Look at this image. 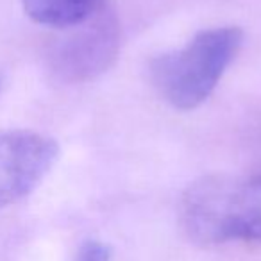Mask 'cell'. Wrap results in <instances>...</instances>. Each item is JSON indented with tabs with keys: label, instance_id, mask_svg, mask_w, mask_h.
Returning a JSON list of instances; mask_svg holds the SVG:
<instances>
[{
	"label": "cell",
	"instance_id": "277c9868",
	"mask_svg": "<svg viewBox=\"0 0 261 261\" xmlns=\"http://www.w3.org/2000/svg\"><path fill=\"white\" fill-rule=\"evenodd\" d=\"M59 158L56 140L34 130H0V207L27 197Z\"/></svg>",
	"mask_w": 261,
	"mask_h": 261
},
{
	"label": "cell",
	"instance_id": "7a4b0ae2",
	"mask_svg": "<svg viewBox=\"0 0 261 261\" xmlns=\"http://www.w3.org/2000/svg\"><path fill=\"white\" fill-rule=\"evenodd\" d=\"M261 202L254 179L211 174L190 182L181 197V225L192 242L204 247L240 240L249 215Z\"/></svg>",
	"mask_w": 261,
	"mask_h": 261
},
{
	"label": "cell",
	"instance_id": "8992f818",
	"mask_svg": "<svg viewBox=\"0 0 261 261\" xmlns=\"http://www.w3.org/2000/svg\"><path fill=\"white\" fill-rule=\"evenodd\" d=\"M75 261H111V249L106 243L91 240L79 249Z\"/></svg>",
	"mask_w": 261,
	"mask_h": 261
},
{
	"label": "cell",
	"instance_id": "6da1fadb",
	"mask_svg": "<svg viewBox=\"0 0 261 261\" xmlns=\"http://www.w3.org/2000/svg\"><path fill=\"white\" fill-rule=\"evenodd\" d=\"M243 43L238 27H213L197 33L182 48L152 61L160 95L179 111H192L210 98Z\"/></svg>",
	"mask_w": 261,
	"mask_h": 261
},
{
	"label": "cell",
	"instance_id": "52a82bcc",
	"mask_svg": "<svg viewBox=\"0 0 261 261\" xmlns=\"http://www.w3.org/2000/svg\"><path fill=\"white\" fill-rule=\"evenodd\" d=\"M240 240H242V242L261 243V202L254 207L250 217L247 218L245 225H243V229H242Z\"/></svg>",
	"mask_w": 261,
	"mask_h": 261
},
{
	"label": "cell",
	"instance_id": "5b68a950",
	"mask_svg": "<svg viewBox=\"0 0 261 261\" xmlns=\"http://www.w3.org/2000/svg\"><path fill=\"white\" fill-rule=\"evenodd\" d=\"M33 22L47 27L70 29L86 22L102 8L104 0H22Z\"/></svg>",
	"mask_w": 261,
	"mask_h": 261
},
{
	"label": "cell",
	"instance_id": "9c48e42d",
	"mask_svg": "<svg viewBox=\"0 0 261 261\" xmlns=\"http://www.w3.org/2000/svg\"><path fill=\"white\" fill-rule=\"evenodd\" d=\"M0 88H2V77H0Z\"/></svg>",
	"mask_w": 261,
	"mask_h": 261
},
{
	"label": "cell",
	"instance_id": "ba28073f",
	"mask_svg": "<svg viewBox=\"0 0 261 261\" xmlns=\"http://www.w3.org/2000/svg\"><path fill=\"white\" fill-rule=\"evenodd\" d=\"M254 181H256V182H257V185H259V186H261V174H259V175H257V177H254Z\"/></svg>",
	"mask_w": 261,
	"mask_h": 261
},
{
	"label": "cell",
	"instance_id": "3957f363",
	"mask_svg": "<svg viewBox=\"0 0 261 261\" xmlns=\"http://www.w3.org/2000/svg\"><path fill=\"white\" fill-rule=\"evenodd\" d=\"M52 54L54 72L70 83H84L104 73L116 59L120 47L118 23L113 13L100 8L79 23Z\"/></svg>",
	"mask_w": 261,
	"mask_h": 261
}]
</instances>
